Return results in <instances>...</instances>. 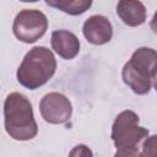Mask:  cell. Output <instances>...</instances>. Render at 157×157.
Returning a JSON list of instances; mask_svg holds the SVG:
<instances>
[{"instance_id": "4fadbf2b", "label": "cell", "mask_w": 157, "mask_h": 157, "mask_svg": "<svg viewBox=\"0 0 157 157\" xmlns=\"http://www.w3.org/2000/svg\"><path fill=\"white\" fill-rule=\"evenodd\" d=\"M114 157H142L141 152L137 150V147H125V148H118Z\"/></svg>"}, {"instance_id": "8992f818", "label": "cell", "mask_w": 157, "mask_h": 157, "mask_svg": "<svg viewBox=\"0 0 157 157\" xmlns=\"http://www.w3.org/2000/svg\"><path fill=\"white\" fill-rule=\"evenodd\" d=\"M42 118L49 124H64L72 114L71 102L66 96L59 92L47 93L39 102Z\"/></svg>"}, {"instance_id": "6da1fadb", "label": "cell", "mask_w": 157, "mask_h": 157, "mask_svg": "<svg viewBox=\"0 0 157 157\" xmlns=\"http://www.w3.org/2000/svg\"><path fill=\"white\" fill-rule=\"evenodd\" d=\"M4 126L13 140L27 141L36 137L38 125L29 99L18 92L10 93L4 102Z\"/></svg>"}, {"instance_id": "52a82bcc", "label": "cell", "mask_w": 157, "mask_h": 157, "mask_svg": "<svg viewBox=\"0 0 157 157\" xmlns=\"http://www.w3.org/2000/svg\"><path fill=\"white\" fill-rule=\"evenodd\" d=\"M82 33L90 43L94 45H102L112 39L113 27L107 17L102 15H93L85 21L82 26Z\"/></svg>"}, {"instance_id": "277c9868", "label": "cell", "mask_w": 157, "mask_h": 157, "mask_svg": "<svg viewBox=\"0 0 157 157\" xmlns=\"http://www.w3.org/2000/svg\"><path fill=\"white\" fill-rule=\"evenodd\" d=\"M139 115L132 110H123L113 123L110 137L118 148L136 147L148 136V130L139 125Z\"/></svg>"}, {"instance_id": "3957f363", "label": "cell", "mask_w": 157, "mask_h": 157, "mask_svg": "<svg viewBox=\"0 0 157 157\" xmlns=\"http://www.w3.org/2000/svg\"><path fill=\"white\" fill-rule=\"evenodd\" d=\"M56 60L47 47H34L25 55L20 64L16 77L17 81L28 90H37L45 85L55 74Z\"/></svg>"}, {"instance_id": "9c48e42d", "label": "cell", "mask_w": 157, "mask_h": 157, "mask_svg": "<svg viewBox=\"0 0 157 157\" xmlns=\"http://www.w3.org/2000/svg\"><path fill=\"white\" fill-rule=\"evenodd\" d=\"M117 13L120 20L130 27L140 26L146 21V9L141 1L121 0L117 5Z\"/></svg>"}, {"instance_id": "ba28073f", "label": "cell", "mask_w": 157, "mask_h": 157, "mask_svg": "<svg viewBox=\"0 0 157 157\" xmlns=\"http://www.w3.org/2000/svg\"><path fill=\"white\" fill-rule=\"evenodd\" d=\"M52 48L65 60L74 59L80 52V40L70 31L59 29L52 33Z\"/></svg>"}, {"instance_id": "7a4b0ae2", "label": "cell", "mask_w": 157, "mask_h": 157, "mask_svg": "<svg viewBox=\"0 0 157 157\" xmlns=\"http://www.w3.org/2000/svg\"><path fill=\"white\" fill-rule=\"evenodd\" d=\"M156 64L157 53L155 49L147 47L136 49L123 66L124 83L136 94H147L156 86Z\"/></svg>"}, {"instance_id": "8fae6325", "label": "cell", "mask_w": 157, "mask_h": 157, "mask_svg": "<svg viewBox=\"0 0 157 157\" xmlns=\"http://www.w3.org/2000/svg\"><path fill=\"white\" fill-rule=\"evenodd\" d=\"M156 135H152L150 137H146L144 145H142V150H141V156L142 157H157V152H156Z\"/></svg>"}, {"instance_id": "30bf717a", "label": "cell", "mask_w": 157, "mask_h": 157, "mask_svg": "<svg viewBox=\"0 0 157 157\" xmlns=\"http://www.w3.org/2000/svg\"><path fill=\"white\" fill-rule=\"evenodd\" d=\"M47 5L55 7L65 13L76 16V15H81L83 12H86L91 5L92 1L91 0H55V1H45Z\"/></svg>"}, {"instance_id": "5b68a950", "label": "cell", "mask_w": 157, "mask_h": 157, "mask_svg": "<svg viewBox=\"0 0 157 157\" xmlns=\"http://www.w3.org/2000/svg\"><path fill=\"white\" fill-rule=\"evenodd\" d=\"M48 28L47 16L36 9L21 10L12 25L15 37L23 43H34L42 38Z\"/></svg>"}, {"instance_id": "7c38bea8", "label": "cell", "mask_w": 157, "mask_h": 157, "mask_svg": "<svg viewBox=\"0 0 157 157\" xmlns=\"http://www.w3.org/2000/svg\"><path fill=\"white\" fill-rule=\"evenodd\" d=\"M69 157H93V152L86 145H77L69 152Z\"/></svg>"}]
</instances>
